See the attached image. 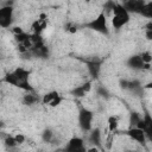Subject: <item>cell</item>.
<instances>
[{"label":"cell","instance_id":"obj_1","mask_svg":"<svg viewBox=\"0 0 152 152\" xmlns=\"http://www.w3.org/2000/svg\"><path fill=\"white\" fill-rule=\"evenodd\" d=\"M112 11L114 13V15L112 18V24H113L114 28H121L126 23H128L129 15H128V12L125 7L114 5Z\"/></svg>","mask_w":152,"mask_h":152},{"label":"cell","instance_id":"obj_2","mask_svg":"<svg viewBox=\"0 0 152 152\" xmlns=\"http://www.w3.org/2000/svg\"><path fill=\"white\" fill-rule=\"evenodd\" d=\"M65 152H86V146L82 139L80 138H72L66 147H65Z\"/></svg>","mask_w":152,"mask_h":152},{"label":"cell","instance_id":"obj_3","mask_svg":"<svg viewBox=\"0 0 152 152\" xmlns=\"http://www.w3.org/2000/svg\"><path fill=\"white\" fill-rule=\"evenodd\" d=\"M90 27L94 28V30H96V31L107 33L108 30H107V20H106L104 13H101L95 20H93V21L90 23Z\"/></svg>","mask_w":152,"mask_h":152},{"label":"cell","instance_id":"obj_4","mask_svg":"<svg viewBox=\"0 0 152 152\" xmlns=\"http://www.w3.org/2000/svg\"><path fill=\"white\" fill-rule=\"evenodd\" d=\"M127 134H128L133 140H135V141H138V142H141V144L145 142V134H146V133H145L142 129H140V128L134 127V128L129 129V131L127 132Z\"/></svg>","mask_w":152,"mask_h":152},{"label":"cell","instance_id":"obj_5","mask_svg":"<svg viewBox=\"0 0 152 152\" xmlns=\"http://www.w3.org/2000/svg\"><path fill=\"white\" fill-rule=\"evenodd\" d=\"M91 113L88 110H82L80 115V125L83 129H89L91 124Z\"/></svg>","mask_w":152,"mask_h":152},{"label":"cell","instance_id":"obj_6","mask_svg":"<svg viewBox=\"0 0 152 152\" xmlns=\"http://www.w3.org/2000/svg\"><path fill=\"white\" fill-rule=\"evenodd\" d=\"M12 18V10L11 8H1L0 10V25L8 26Z\"/></svg>","mask_w":152,"mask_h":152},{"label":"cell","instance_id":"obj_7","mask_svg":"<svg viewBox=\"0 0 152 152\" xmlns=\"http://www.w3.org/2000/svg\"><path fill=\"white\" fill-rule=\"evenodd\" d=\"M31 28L33 30L34 34H40L44 30L48 28V20H42V19H37L33 21Z\"/></svg>","mask_w":152,"mask_h":152},{"label":"cell","instance_id":"obj_8","mask_svg":"<svg viewBox=\"0 0 152 152\" xmlns=\"http://www.w3.org/2000/svg\"><path fill=\"white\" fill-rule=\"evenodd\" d=\"M119 127V119L118 116H110L108 119V131L109 132H114L116 131Z\"/></svg>","mask_w":152,"mask_h":152},{"label":"cell","instance_id":"obj_9","mask_svg":"<svg viewBox=\"0 0 152 152\" xmlns=\"http://www.w3.org/2000/svg\"><path fill=\"white\" fill-rule=\"evenodd\" d=\"M57 96H59V94L57 93V91H50V93H46L44 96H43V99H42V102L44 103V104H49L53 99H56Z\"/></svg>","mask_w":152,"mask_h":152},{"label":"cell","instance_id":"obj_10","mask_svg":"<svg viewBox=\"0 0 152 152\" xmlns=\"http://www.w3.org/2000/svg\"><path fill=\"white\" fill-rule=\"evenodd\" d=\"M129 63L131 65H133V68H142L144 66V63L140 58V56H134L129 59Z\"/></svg>","mask_w":152,"mask_h":152},{"label":"cell","instance_id":"obj_11","mask_svg":"<svg viewBox=\"0 0 152 152\" xmlns=\"http://www.w3.org/2000/svg\"><path fill=\"white\" fill-rule=\"evenodd\" d=\"M38 100H39V99H38L37 96H34L33 94H27V95L24 96V102H25L26 104H34Z\"/></svg>","mask_w":152,"mask_h":152},{"label":"cell","instance_id":"obj_12","mask_svg":"<svg viewBox=\"0 0 152 152\" xmlns=\"http://www.w3.org/2000/svg\"><path fill=\"white\" fill-rule=\"evenodd\" d=\"M5 145H6L7 147H10V148H13V147L18 146V144H17L14 137H11V135H7V137L5 138Z\"/></svg>","mask_w":152,"mask_h":152},{"label":"cell","instance_id":"obj_13","mask_svg":"<svg viewBox=\"0 0 152 152\" xmlns=\"http://www.w3.org/2000/svg\"><path fill=\"white\" fill-rule=\"evenodd\" d=\"M140 58H141V61H142L144 64H150L151 63V59H152V55H151L150 51H145V52H142L140 55Z\"/></svg>","mask_w":152,"mask_h":152},{"label":"cell","instance_id":"obj_14","mask_svg":"<svg viewBox=\"0 0 152 152\" xmlns=\"http://www.w3.org/2000/svg\"><path fill=\"white\" fill-rule=\"evenodd\" d=\"M52 138H53V133H52L50 129L44 131V133H43V140H44V141L50 142V141L52 140Z\"/></svg>","mask_w":152,"mask_h":152},{"label":"cell","instance_id":"obj_15","mask_svg":"<svg viewBox=\"0 0 152 152\" xmlns=\"http://www.w3.org/2000/svg\"><path fill=\"white\" fill-rule=\"evenodd\" d=\"M90 139H91L93 142H95V144H100V131H99V129H95V131L91 133Z\"/></svg>","mask_w":152,"mask_h":152},{"label":"cell","instance_id":"obj_16","mask_svg":"<svg viewBox=\"0 0 152 152\" xmlns=\"http://www.w3.org/2000/svg\"><path fill=\"white\" fill-rule=\"evenodd\" d=\"M61 101H62V97H61V96H57L56 99H53V100L49 103V106H50V107H57V106L61 103Z\"/></svg>","mask_w":152,"mask_h":152},{"label":"cell","instance_id":"obj_17","mask_svg":"<svg viewBox=\"0 0 152 152\" xmlns=\"http://www.w3.org/2000/svg\"><path fill=\"white\" fill-rule=\"evenodd\" d=\"M14 139H15V141H17L18 145H20V144H23V142L25 141V137H24L23 134H20V133H19V134H15V135H14Z\"/></svg>","mask_w":152,"mask_h":152},{"label":"cell","instance_id":"obj_18","mask_svg":"<svg viewBox=\"0 0 152 152\" xmlns=\"http://www.w3.org/2000/svg\"><path fill=\"white\" fill-rule=\"evenodd\" d=\"M90 88H91V83L90 82H87V83H84L82 87H81V89H82V91L86 94V93H88L89 90H90Z\"/></svg>","mask_w":152,"mask_h":152},{"label":"cell","instance_id":"obj_19","mask_svg":"<svg viewBox=\"0 0 152 152\" xmlns=\"http://www.w3.org/2000/svg\"><path fill=\"white\" fill-rule=\"evenodd\" d=\"M12 32L14 33V36H18V34L24 33V31H23V28H21L20 26H14V27L12 28Z\"/></svg>","mask_w":152,"mask_h":152},{"label":"cell","instance_id":"obj_20","mask_svg":"<svg viewBox=\"0 0 152 152\" xmlns=\"http://www.w3.org/2000/svg\"><path fill=\"white\" fill-rule=\"evenodd\" d=\"M17 48H18V51H19L20 53H25V52L27 51V49H26L23 44H18V46H17Z\"/></svg>","mask_w":152,"mask_h":152},{"label":"cell","instance_id":"obj_21","mask_svg":"<svg viewBox=\"0 0 152 152\" xmlns=\"http://www.w3.org/2000/svg\"><path fill=\"white\" fill-rule=\"evenodd\" d=\"M68 31L70 33H75V32H77V26H71V27L68 28Z\"/></svg>","mask_w":152,"mask_h":152},{"label":"cell","instance_id":"obj_22","mask_svg":"<svg viewBox=\"0 0 152 152\" xmlns=\"http://www.w3.org/2000/svg\"><path fill=\"white\" fill-rule=\"evenodd\" d=\"M86 152H99V148L97 147H90V148L86 150Z\"/></svg>","mask_w":152,"mask_h":152}]
</instances>
